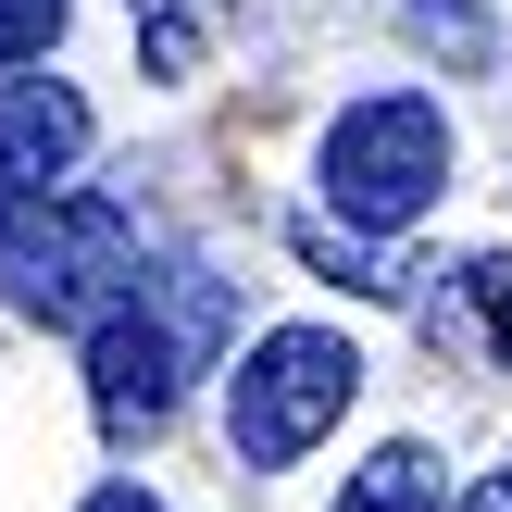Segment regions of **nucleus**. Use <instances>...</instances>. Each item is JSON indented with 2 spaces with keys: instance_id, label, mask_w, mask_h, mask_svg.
I'll use <instances>...</instances> for the list:
<instances>
[{
  "instance_id": "nucleus-1",
  "label": "nucleus",
  "mask_w": 512,
  "mask_h": 512,
  "mask_svg": "<svg viewBox=\"0 0 512 512\" xmlns=\"http://www.w3.org/2000/svg\"><path fill=\"white\" fill-rule=\"evenodd\" d=\"M213 338H225V275L138 263V288L88 325V400H100V425H163L175 388L213 363Z\"/></svg>"
},
{
  "instance_id": "nucleus-2",
  "label": "nucleus",
  "mask_w": 512,
  "mask_h": 512,
  "mask_svg": "<svg viewBox=\"0 0 512 512\" xmlns=\"http://www.w3.org/2000/svg\"><path fill=\"white\" fill-rule=\"evenodd\" d=\"M138 213L88 188H38L0 200V300H25L38 325H100L125 288H138Z\"/></svg>"
},
{
  "instance_id": "nucleus-3",
  "label": "nucleus",
  "mask_w": 512,
  "mask_h": 512,
  "mask_svg": "<svg viewBox=\"0 0 512 512\" xmlns=\"http://www.w3.org/2000/svg\"><path fill=\"white\" fill-rule=\"evenodd\" d=\"M438 188H450V113L438 100L388 88V100H350L325 125V213L350 238H388V225L438 213Z\"/></svg>"
},
{
  "instance_id": "nucleus-4",
  "label": "nucleus",
  "mask_w": 512,
  "mask_h": 512,
  "mask_svg": "<svg viewBox=\"0 0 512 512\" xmlns=\"http://www.w3.org/2000/svg\"><path fill=\"white\" fill-rule=\"evenodd\" d=\"M350 400H363V350H350L338 325H275V338L238 363V388H225V438H238V463L275 475L313 438H338Z\"/></svg>"
},
{
  "instance_id": "nucleus-5",
  "label": "nucleus",
  "mask_w": 512,
  "mask_h": 512,
  "mask_svg": "<svg viewBox=\"0 0 512 512\" xmlns=\"http://www.w3.org/2000/svg\"><path fill=\"white\" fill-rule=\"evenodd\" d=\"M88 163V100L63 75H0V200H38Z\"/></svg>"
},
{
  "instance_id": "nucleus-6",
  "label": "nucleus",
  "mask_w": 512,
  "mask_h": 512,
  "mask_svg": "<svg viewBox=\"0 0 512 512\" xmlns=\"http://www.w3.org/2000/svg\"><path fill=\"white\" fill-rule=\"evenodd\" d=\"M338 512H438V463H425V450H375L338 488Z\"/></svg>"
},
{
  "instance_id": "nucleus-7",
  "label": "nucleus",
  "mask_w": 512,
  "mask_h": 512,
  "mask_svg": "<svg viewBox=\"0 0 512 512\" xmlns=\"http://www.w3.org/2000/svg\"><path fill=\"white\" fill-rule=\"evenodd\" d=\"M400 25H413V38H438L450 63H488V13H475V0H400Z\"/></svg>"
},
{
  "instance_id": "nucleus-8",
  "label": "nucleus",
  "mask_w": 512,
  "mask_h": 512,
  "mask_svg": "<svg viewBox=\"0 0 512 512\" xmlns=\"http://www.w3.org/2000/svg\"><path fill=\"white\" fill-rule=\"evenodd\" d=\"M463 300L488 313V350L512 363V250H488V263H463Z\"/></svg>"
},
{
  "instance_id": "nucleus-9",
  "label": "nucleus",
  "mask_w": 512,
  "mask_h": 512,
  "mask_svg": "<svg viewBox=\"0 0 512 512\" xmlns=\"http://www.w3.org/2000/svg\"><path fill=\"white\" fill-rule=\"evenodd\" d=\"M50 38H63V0H0V75H13V63H38Z\"/></svg>"
},
{
  "instance_id": "nucleus-10",
  "label": "nucleus",
  "mask_w": 512,
  "mask_h": 512,
  "mask_svg": "<svg viewBox=\"0 0 512 512\" xmlns=\"http://www.w3.org/2000/svg\"><path fill=\"white\" fill-rule=\"evenodd\" d=\"M188 50H200L188 0H150V63H163V75H188Z\"/></svg>"
},
{
  "instance_id": "nucleus-11",
  "label": "nucleus",
  "mask_w": 512,
  "mask_h": 512,
  "mask_svg": "<svg viewBox=\"0 0 512 512\" xmlns=\"http://www.w3.org/2000/svg\"><path fill=\"white\" fill-rule=\"evenodd\" d=\"M463 512H512V463H500V475H475V488H463Z\"/></svg>"
},
{
  "instance_id": "nucleus-12",
  "label": "nucleus",
  "mask_w": 512,
  "mask_h": 512,
  "mask_svg": "<svg viewBox=\"0 0 512 512\" xmlns=\"http://www.w3.org/2000/svg\"><path fill=\"white\" fill-rule=\"evenodd\" d=\"M88 512H163L150 488H88Z\"/></svg>"
}]
</instances>
